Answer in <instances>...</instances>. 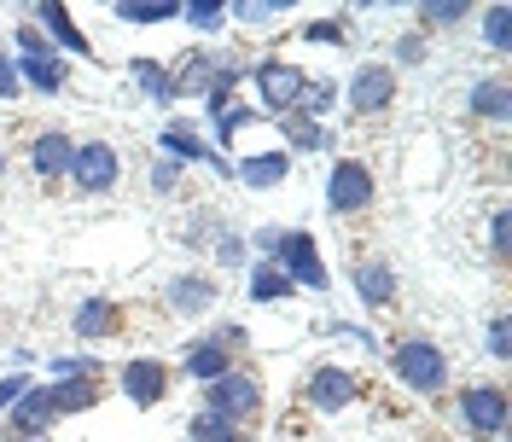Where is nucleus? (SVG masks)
<instances>
[{"label":"nucleus","mask_w":512,"mask_h":442,"mask_svg":"<svg viewBox=\"0 0 512 442\" xmlns=\"http://www.w3.org/2000/svg\"><path fill=\"white\" fill-rule=\"evenodd\" d=\"M245 349H251V326L245 320H216L210 332H198V338L181 344V373L204 390V384H216L222 373L245 367Z\"/></svg>","instance_id":"f257e3e1"},{"label":"nucleus","mask_w":512,"mask_h":442,"mask_svg":"<svg viewBox=\"0 0 512 442\" xmlns=\"http://www.w3.org/2000/svg\"><path fill=\"white\" fill-rule=\"evenodd\" d=\"M390 373L396 384L408 390V396H448V384H454V367H448V349L437 338H425V332H402L396 344H390Z\"/></svg>","instance_id":"f03ea898"},{"label":"nucleus","mask_w":512,"mask_h":442,"mask_svg":"<svg viewBox=\"0 0 512 442\" xmlns=\"http://www.w3.org/2000/svg\"><path fill=\"white\" fill-rule=\"evenodd\" d=\"M256 88V117H286L291 105H297V94H303V82H309V70L297 59H286V53H262V59H251V76H245Z\"/></svg>","instance_id":"7ed1b4c3"},{"label":"nucleus","mask_w":512,"mask_h":442,"mask_svg":"<svg viewBox=\"0 0 512 442\" xmlns=\"http://www.w3.org/2000/svg\"><path fill=\"white\" fill-rule=\"evenodd\" d=\"M454 419L472 442H507L512 425V402L501 384H460L454 390Z\"/></svg>","instance_id":"20e7f679"},{"label":"nucleus","mask_w":512,"mask_h":442,"mask_svg":"<svg viewBox=\"0 0 512 442\" xmlns=\"http://www.w3.org/2000/svg\"><path fill=\"white\" fill-rule=\"evenodd\" d=\"M396 94H402V76L384 59H361L350 70V82H338V99L350 105V117H361V123L384 117V111L396 105Z\"/></svg>","instance_id":"39448f33"},{"label":"nucleus","mask_w":512,"mask_h":442,"mask_svg":"<svg viewBox=\"0 0 512 442\" xmlns=\"http://www.w3.org/2000/svg\"><path fill=\"white\" fill-rule=\"evenodd\" d=\"M158 152L169 163H181V169H210L216 181H233V158H222L216 146H210V134L192 123V117H163V128H158Z\"/></svg>","instance_id":"423d86ee"},{"label":"nucleus","mask_w":512,"mask_h":442,"mask_svg":"<svg viewBox=\"0 0 512 442\" xmlns=\"http://www.w3.org/2000/svg\"><path fill=\"white\" fill-rule=\"evenodd\" d=\"M64 181L76 187V198H111V192L123 187V152L111 140H76Z\"/></svg>","instance_id":"0eeeda50"},{"label":"nucleus","mask_w":512,"mask_h":442,"mask_svg":"<svg viewBox=\"0 0 512 442\" xmlns=\"http://www.w3.org/2000/svg\"><path fill=\"white\" fill-rule=\"evenodd\" d=\"M373 204H379V175L361 158H332V169H326V216L350 221V216H367Z\"/></svg>","instance_id":"6e6552de"},{"label":"nucleus","mask_w":512,"mask_h":442,"mask_svg":"<svg viewBox=\"0 0 512 442\" xmlns=\"http://www.w3.org/2000/svg\"><path fill=\"white\" fill-rule=\"evenodd\" d=\"M117 396H123L128 408H163L169 402V390H175V367L163 361V355H128L123 367H117V384H111Z\"/></svg>","instance_id":"1a4fd4ad"},{"label":"nucleus","mask_w":512,"mask_h":442,"mask_svg":"<svg viewBox=\"0 0 512 442\" xmlns=\"http://www.w3.org/2000/svg\"><path fill=\"white\" fill-rule=\"evenodd\" d=\"M204 408L233 419L239 431H251L256 419H262V379H256L251 367H233L216 384H204Z\"/></svg>","instance_id":"9d476101"},{"label":"nucleus","mask_w":512,"mask_h":442,"mask_svg":"<svg viewBox=\"0 0 512 442\" xmlns=\"http://www.w3.org/2000/svg\"><path fill=\"white\" fill-rule=\"evenodd\" d=\"M274 262H280V274H286L297 291H332V268H326V256H320L315 233L309 227H286V239H280V251H274Z\"/></svg>","instance_id":"9b49d317"},{"label":"nucleus","mask_w":512,"mask_h":442,"mask_svg":"<svg viewBox=\"0 0 512 442\" xmlns=\"http://www.w3.org/2000/svg\"><path fill=\"white\" fill-rule=\"evenodd\" d=\"M216 303H222V280L210 268H181L163 280V309L175 320H204L216 315Z\"/></svg>","instance_id":"f8f14e48"},{"label":"nucleus","mask_w":512,"mask_h":442,"mask_svg":"<svg viewBox=\"0 0 512 442\" xmlns=\"http://www.w3.org/2000/svg\"><path fill=\"white\" fill-rule=\"evenodd\" d=\"M24 18L53 41V53H64V59H94V41L82 35L76 12H70L64 0H35V6H24Z\"/></svg>","instance_id":"ddd939ff"},{"label":"nucleus","mask_w":512,"mask_h":442,"mask_svg":"<svg viewBox=\"0 0 512 442\" xmlns=\"http://www.w3.org/2000/svg\"><path fill=\"white\" fill-rule=\"evenodd\" d=\"M0 437L6 442H53V425H59V413H53V402H47V384H30L12 408L0 413Z\"/></svg>","instance_id":"4468645a"},{"label":"nucleus","mask_w":512,"mask_h":442,"mask_svg":"<svg viewBox=\"0 0 512 442\" xmlns=\"http://www.w3.org/2000/svg\"><path fill=\"white\" fill-rule=\"evenodd\" d=\"M303 402L315 413H344L361 402V379H355L350 367H338V361H320V367H309V379H303Z\"/></svg>","instance_id":"2eb2a0df"},{"label":"nucleus","mask_w":512,"mask_h":442,"mask_svg":"<svg viewBox=\"0 0 512 442\" xmlns=\"http://www.w3.org/2000/svg\"><path fill=\"white\" fill-rule=\"evenodd\" d=\"M70 338H82L88 349H105L123 338V303H111V297H82L76 309H70Z\"/></svg>","instance_id":"dca6fc26"},{"label":"nucleus","mask_w":512,"mask_h":442,"mask_svg":"<svg viewBox=\"0 0 512 442\" xmlns=\"http://www.w3.org/2000/svg\"><path fill=\"white\" fill-rule=\"evenodd\" d=\"M350 285H355V303H361L367 315L396 309V297H402V280H396V268H390L384 256H361L350 268Z\"/></svg>","instance_id":"f3484780"},{"label":"nucleus","mask_w":512,"mask_h":442,"mask_svg":"<svg viewBox=\"0 0 512 442\" xmlns=\"http://www.w3.org/2000/svg\"><path fill=\"white\" fill-rule=\"evenodd\" d=\"M233 59H239V53H222V47H192V53H181V64H169L181 99H204L227 76V64Z\"/></svg>","instance_id":"a211bd4d"},{"label":"nucleus","mask_w":512,"mask_h":442,"mask_svg":"<svg viewBox=\"0 0 512 442\" xmlns=\"http://www.w3.org/2000/svg\"><path fill=\"white\" fill-rule=\"evenodd\" d=\"M70 152H76V140L64 134V128H35L30 146H24V158H30V175L41 187H59L64 175H70Z\"/></svg>","instance_id":"6ab92c4d"},{"label":"nucleus","mask_w":512,"mask_h":442,"mask_svg":"<svg viewBox=\"0 0 512 442\" xmlns=\"http://www.w3.org/2000/svg\"><path fill=\"white\" fill-rule=\"evenodd\" d=\"M233 181L239 187H251V192H274V187H286L291 181V152H239L233 158Z\"/></svg>","instance_id":"aec40b11"},{"label":"nucleus","mask_w":512,"mask_h":442,"mask_svg":"<svg viewBox=\"0 0 512 442\" xmlns=\"http://www.w3.org/2000/svg\"><path fill=\"white\" fill-rule=\"evenodd\" d=\"M128 82L140 88V99H146V105H158V111L181 105V88H175V70H169V59H152V53L128 59Z\"/></svg>","instance_id":"412c9836"},{"label":"nucleus","mask_w":512,"mask_h":442,"mask_svg":"<svg viewBox=\"0 0 512 442\" xmlns=\"http://www.w3.org/2000/svg\"><path fill=\"white\" fill-rule=\"evenodd\" d=\"M105 390H111L105 379H47V402L59 419H76V413H94L105 402Z\"/></svg>","instance_id":"4be33fe9"},{"label":"nucleus","mask_w":512,"mask_h":442,"mask_svg":"<svg viewBox=\"0 0 512 442\" xmlns=\"http://www.w3.org/2000/svg\"><path fill=\"white\" fill-rule=\"evenodd\" d=\"M507 70H489L466 88V117L472 123H507Z\"/></svg>","instance_id":"5701e85b"},{"label":"nucleus","mask_w":512,"mask_h":442,"mask_svg":"<svg viewBox=\"0 0 512 442\" xmlns=\"http://www.w3.org/2000/svg\"><path fill=\"white\" fill-rule=\"evenodd\" d=\"M18 82H24V94L59 99L64 88H70V59H64V53H47V59H18Z\"/></svg>","instance_id":"b1692460"},{"label":"nucleus","mask_w":512,"mask_h":442,"mask_svg":"<svg viewBox=\"0 0 512 442\" xmlns=\"http://www.w3.org/2000/svg\"><path fill=\"white\" fill-rule=\"evenodd\" d=\"M245 297L251 303H286V297H297V285L280 274V262H268V256H251V268H245Z\"/></svg>","instance_id":"393cba45"},{"label":"nucleus","mask_w":512,"mask_h":442,"mask_svg":"<svg viewBox=\"0 0 512 442\" xmlns=\"http://www.w3.org/2000/svg\"><path fill=\"white\" fill-rule=\"evenodd\" d=\"M280 134H286V146H280V152H338V128L309 123V117H297V111L280 117Z\"/></svg>","instance_id":"a878e982"},{"label":"nucleus","mask_w":512,"mask_h":442,"mask_svg":"<svg viewBox=\"0 0 512 442\" xmlns=\"http://www.w3.org/2000/svg\"><path fill=\"white\" fill-rule=\"evenodd\" d=\"M210 256H216V268H222V274H245V268H251V239H245V227L222 221V227H216V239H210Z\"/></svg>","instance_id":"bb28decb"},{"label":"nucleus","mask_w":512,"mask_h":442,"mask_svg":"<svg viewBox=\"0 0 512 442\" xmlns=\"http://www.w3.org/2000/svg\"><path fill=\"white\" fill-rule=\"evenodd\" d=\"M286 12H297L291 0H227V24H239V30H268Z\"/></svg>","instance_id":"cd10ccee"},{"label":"nucleus","mask_w":512,"mask_h":442,"mask_svg":"<svg viewBox=\"0 0 512 442\" xmlns=\"http://www.w3.org/2000/svg\"><path fill=\"white\" fill-rule=\"evenodd\" d=\"M111 18L117 24H175L181 18V0H111Z\"/></svg>","instance_id":"c85d7f7f"},{"label":"nucleus","mask_w":512,"mask_h":442,"mask_svg":"<svg viewBox=\"0 0 512 442\" xmlns=\"http://www.w3.org/2000/svg\"><path fill=\"white\" fill-rule=\"evenodd\" d=\"M419 18H414V30H460L466 18H472V0H419L414 6Z\"/></svg>","instance_id":"c756f323"},{"label":"nucleus","mask_w":512,"mask_h":442,"mask_svg":"<svg viewBox=\"0 0 512 442\" xmlns=\"http://www.w3.org/2000/svg\"><path fill=\"white\" fill-rule=\"evenodd\" d=\"M332 105H338V82H332V76H309L291 111H297V117H309V123H326V117H332Z\"/></svg>","instance_id":"7c9ffc66"},{"label":"nucleus","mask_w":512,"mask_h":442,"mask_svg":"<svg viewBox=\"0 0 512 442\" xmlns=\"http://www.w3.org/2000/svg\"><path fill=\"white\" fill-rule=\"evenodd\" d=\"M181 24L198 35H222L227 30V0H181Z\"/></svg>","instance_id":"2f4dec72"},{"label":"nucleus","mask_w":512,"mask_h":442,"mask_svg":"<svg viewBox=\"0 0 512 442\" xmlns=\"http://www.w3.org/2000/svg\"><path fill=\"white\" fill-rule=\"evenodd\" d=\"M47 379H105V361H99V349H82V355H47Z\"/></svg>","instance_id":"473e14b6"},{"label":"nucleus","mask_w":512,"mask_h":442,"mask_svg":"<svg viewBox=\"0 0 512 442\" xmlns=\"http://www.w3.org/2000/svg\"><path fill=\"white\" fill-rule=\"evenodd\" d=\"M181 181H187V169H181V163H169L163 152L146 158V192H152V198H181Z\"/></svg>","instance_id":"72a5a7b5"},{"label":"nucleus","mask_w":512,"mask_h":442,"mask_svg":"<svg viewBox=\"0 0 512 442\" xmlns=\"http://www.w3.org/2000/svg\"><path fill=\"white\" fill-rule=\"evenodd\" d=\"M245 431L233 425V419H222V413H210V408H198L187 419V442H239Z\"/></svg>","instance_id":"f704fd0d"},{"label":"nucleus","mask_w":512,"mask_h":442,"mask_svg":"<svg viewBox=\"0 0 512 442\" xmlns=\"http://www.w3.org/2000/svg\"><path fill=\"white\" fill-rule=\"evenodd\" d=\"M297 41H309V47H350V18H309L303 30H297Z\"/></svg>","instance_id":"c9c22d12"},{"label":"nucleus","mask_w":512,"mask_h":442,"mask_svg":"<svg viewBox=\"0 0 512 442\" xmlns=\"http://www.w3.org/2000/svg\"><path fill=\"white\" fill-rule=\"evenodd\" d=\"M216 227H222V216H216L210 204H198V210H192V216L181 221V245H187V251H210Z\"/></svg>","instance_id":"e433bc0d"},{"label":"nucleus","mask_w":512,"mask_h":442,"mask_svg":"<svg viewBox=\"0 0 512 442\" xmlns=\"http://www.w3.org/2000/svg\"><path fill=\"white\" fill-rule=\"evenodd\" d=\"M507 24H512V6H483V18H478V30H483V47L495 53V59H507Z\"/></svg>","instance_id":"4c0bfd02"},{"label":"nucleus","mask_w":512,"mask_h":442,"mask_svg":"<svg viewBox=\"0 0 512 442\" xmlns=\"http://www.w3.org/2000/svg\"><path fill=\"white\" fill-rule=\"evenodd\" d=\"M425 53H431V35L425 30H402L396 41H390V70H402V64H425Z\"/></svg>","instance_id":"58836bf2"},{"label":"nucleus","mask_w":512,"mask_h":442,"mask_svg":"<svg viewBox=\"0 0 512 442\" xmlns=\"http://www.w3.org/2000/svg\"><path fill=\"white\" fill-rule=\"evenodd\" d=\"M24 99V82H18V59H12V47L0 41V105H18Z\"/></svg>","instance_id":"ea45409f"},{"label":"nucleus","mask_w":512,"mask_h":442,"mask_svg":"<svg viewBox=\"0 0 512 442\" xmlns=\"http://www.w3.org/2000/svg\"><path fill=\"white\" fill-rule=\"evenodd\" d=\"M245 239H251V256H268V262H274L280 239H286V227H280V221H262V227H251Z\"/></svg>","instance_id":"a19ab883"},{"label":"nucleus","mask_w":512,"mask_h":442,"mask_svg":"<svg viewBox=\"0 0 512 442\" xmlns=\"http://www.w3.org/2000/svg\"><path fill=\"white\" fill-rule=\"evenodd\" d=\"M30 384H41V379L30 373V367H12V373H0V413L12 408V402H18V396L30 390Z\"/></svg>","instance_id":"79ce46f5"},{"label":"nucleus","mask_w":512,"mask_h":442,"mask_svg":"<svg viewBox=\"0 0 512 442\" xmlns=\"http://www.w3.org/2000/svg\"><path fill=\"white\" fill-rule=\"evenodd\" d=\"M489 256H495V262H507L512 256V245H507V204L489 210Z\"/></svg>","instance_id":"37998d69"},{"label":"nucleus","mask_w":512,"mask_h":442,"mask_svg":"<svg viewBox=\"0 0 512 442\" xmlns=\"http://www.w3.org/2000/svg\"><path fill=\"white\" fill-rule=\"evenodd\" d=\"M512 326H507V315H489V332H483V349H489V355H495V361H507L512 355Z\"/></svg>","instance_id":"c03bdc74"},{"label":"nucleus","mask_w":512,"mask_h":442,"mask_svg":"<svg viewBox=\"0 0 512 442\" xmlns=\"http://www.w3.org/2000/svg\"><path fill=\"white\" fill-rule=\"evenodd\" d=\"M326 338H355L361 349H379V332H367V326H350V320H326Z\"/></svg>","instance_id":"a18cd8bd"},{"label":"nucleus","mask_w":512,"mask_h":442,"mask_svg":"<svg viewBox=\"0 0 512 442\" xmlns=\"http://www.w3.org/2000/svg\"><path fill=\"white\" fill-rule=\"evenodd\" d=\"M6 175H12V152H6V140H0V187H6Z\"/></svg>","instance_id":"49530a36"},{"label":"nucleus","mask_w":512,"mask_h":442,"mask_svg":"<svg viewBox=\"0 0 512 442\" xmlns=\"http://www.w3.org/2000/svg\"><path fill=\"white\" fill-rule=\"evenodd\" d=\"M425 442H448V437H437V431H425Z\"/></svg>","instance_id":"de8ad7c7"},{"label":"nucleus","mask_w":512,"mask_h":442,"mask_svg":"<svg viewBox=\"0 0 512 442\" xmlns=\"http://www.w3.org/2000/svg\"><path fill=\"white\" fill-rule=\"evenodd\" d=\"M239 442H256V437H251V431H245V437H239Z\"/></svg>","instance_id":"09e8293b"},{"label":"nucleus","mask_w":512,"mask_h":442,"mask_svg":"<svg viewBox=\"0 0 512 442\" xmlns=\"http://www.w3.org/2000/svg\"><path fill=\"white\" fill-rule=\"evenodd\" d=\"M181 442H187V437H181Z\"/></svg>","instance_id":"8fccbe9b"}]
</instances>
